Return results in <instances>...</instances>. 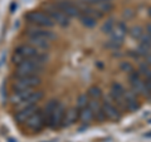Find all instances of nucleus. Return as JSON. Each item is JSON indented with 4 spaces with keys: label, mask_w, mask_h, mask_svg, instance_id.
I'll use <instances>...</instances> for the list:
<instances>
[{
    "label": "nucleus",
    "mask_w": 151,
    "mask_h": 142,
    "mask_svg": "<svg viewBox=\"0 0 151 142\" xmlns=\"http://www.w3.org/2000/svg\"><path fill=\"white\" fill-rule=\"evenodd\" d=\"M34 60L37 63H40V64H44L47 60H48V55L45 54L44 50H39L32 47L30 44H23V45H19L18 48L15 49L13 54V62L14 64H17L22 60Z\"/></svg>",
    "instance_id": "obj_1"
},
{
    "label": "nucleus",
    "mask_w": 151,
    "mask_h": 142,
    "mask_svg": "<svg viewBox=\"0 0 151 142\" xmlns=\"http://www.w3.org/2000/svg\"><path fill=\"white\" fill-rule=\"evenodd\" d=\"M64 106L62 103H59L55 99H52L47 103V106L44 108V118H45V125L49 127H59L62 126V121L64 117Z\"/></svg>",
    "instance_id": "obj_2"
},
{
    "label": "nucleus",
    "mask_w": 151,
    "mask_h": 142,
    "mask_svg": "<svg viewBox=\"0 0 151 142\" xmlns=\"http://www.w3.org/2000/svg\"><path fill=\"white\" fill-rule=\"evenodd\" d=\"M43 98V92L35 89H27V91L15 92L12 96V102L18 108H24L28 106L35 105L38 101Z\"/></svg>",
    "instance_id": "obj_3"
},
{
    "label": "nucleus",
    "mask_w": 151,
    "mask_h": 142,
    "mask_svg": "<svg viewBox=\"0 0 151 142\" xmlns=\"http://www.w3.org/2000/svg\"><path fill=\"white\" fill-rule=\"evenodd\" d=\"M43 72V64L37 63L34 60H22L17 63V70H15V77L20 75H39Z\"/></svg>",
    "instance_id": "obj_4"
},
{
    "label": "nucleus",
    "mask_w": 151,
    "mask_h": 142,
    "mask_svg": "<svg viewBox=\"0 0 151 142\" xmlns=\"http://www.w3.org/2000/svg\"><path fill=\"white\" fill-rule=\"evenodd\" d=\"M40 84L39 75H20L15 77V80L13 83V88L15 92L27 91V89H34Z\"/></svg>",
    "instance_id": "obj_5"
},
{
    "label": "nucleus",
    "mask_w": 151,
    "mask_h": 142,
    "mask_svg": "<svg viewBox=\"0 0 151 142\" xmlns=\"http://www.w3.org/2000/svg\"><path fill=\"white\" fill-rule=\"evenodd\" d=\"M27 20L34 27L39 28H52L54 25L53 20L48 16V14L43 11H30L29 14H27Z\"/></svg>",
    "instance_id": "obj_6"
},
{
    "label": "nucleus",
    "mask_w": 151,
    "mask_h": 142,
    "mask_svg": "<svg viewBox=\"0 0 151 142\" xmlns=\"http://www.w3.org/2000/svg\"><path fill=\"white\" fill-rule=\"evenodd\" d=\"M129 79H130L132 91H134L136 94H140V96L146 97V98H151V93L147 91V88H146V86H145V82L140 78L137 72H135V70L130 72Z\"/></svg>",
    "instance_id": "obj_7"
},
{
    "label": "nucleus",
    "mask_w": 151,
    "mask_h": 142,
    "mask_svg": "<svg viewBox=\"0 0 151 142\" xmlns=\"http://www.w3.org/2000/svg\"><path fill=\"white\" fill-rule=\"evenodd\" d=\"M48 16L53 20L54 24H58L60 27H68L69 25V16H67L63 11H60L55 5H47L45 11Z\"/></svg>",
    "instance_id": "obj_8"
},
{
    "label": "nucleus",
    "mask_w": 151,
    "mask_h": 142,
    "mask_svg": "<svg viewBox=\"0 0 151 142\" xmlns=\"http://www.w3.org/2000/svg\"><path fill=\"white\" fill-rule=\"evenodd\" d=\"M27 35L30 39H40L45 42H50L55 39V34L48 30L47 28H39V27H32L27 30Z\"/></svg>",
    "instance_id": "obj_9"
},
{
    "label": "nucleus",
    "mask_w": 151,
    "mask_h": 142,
    "mask_svg": "<svg viewBox=\"0 0 151 142\" xmlns=\"http://www.w3.org/2000/svg\"><path fill=\"white\" fill-rule=\"evenodd\" d=\"M24 125L27 128H29L32 131H39L45 126V118H44V113L43 111L37 110L33 115L28 118L24 122Z\"/></svg>",
    "instance_id": "obj_10"
},
{
    "label": "nucleus",
    "mask_w": 151,
    "mask_h": 142,
    "mask_svg": "<svg viewBox=\"0 0 151 142\" xmlns=\"http://www.w3.org/2000/svg\"><path fill=\"white\" fill-rule=\"evenodd\" d=\"M54 5L69 18H79L82 15L81 9L77 5H74L72 1H69V0H58Z\"/></svg>",
    "instance_id": "obj_11"
},
{
    "label": "nucleus",
    "mask_w": 151,
    "mask_h": 142,
    "mask_svg": "<svg viewBox=\"0 0 151 142\" xmlns=\"http://www.w3.org/2000/svg\"><path fill=\"white\" fill-rule=\"evenodd\" d=\"M102 110H103V113H105L106 118L108 120H112V121H119L121 118V113L117 108L112 105L111 101H105L102 105Z\"/></svg>",
    "instance_id": "obj_12"
},
{
    "label": "nucleus",
    "mask_w": 151,
    "mask_h": 142,
    "mask_svg": "<svg viewBox=\"0 0 151 142\" xmlns=\"http://www.w3.org/2000/svg\"><path fill=\"white\" fill-rule=\"evenodd\" d=\"M38 110L35 105L33 106H28V107H24V108H19L18 112L15 113V120L18 121V123H24V122L29 118L33 113Z\"/></svg>",
    "instance_id": "obj_13"
},
{
    "label": "nucleus",
    "mask_w": 151,
    "mask_h": 142,
    "mask_svg": "<svg viewBox=\"0 0 151 142\" xmlns=\"http://www.w3.org/2000/svg\"><path fill=\"white\" fill-rule=\"evenodd\" d=\"M125 101H126V107L127 110L131 112H135L140 108V103L137 102L136 98V93L134 91H125Z\"/></svg>",
    "instance_id": "obj_14"
},
{
    "label": "nucleus",
    "mask_w": 151,
    "mask_h": 142,
    "mask_svg": "<svg viewBox=\"0 0 151 142\" xmlns=\"http://www.w3.org/2000/svg\"><path fill=\"white\" fill-rule=\"evenodd\" d=\"M111 39H116V40H121L124 42V38L125 35L127 34V27L125 23H117V24H115V27H113V29L111 30Z\"/></svg>",
    "instance_id": "obj_15"
},
{
    "label": "nucleus",
    "mask_w": 151,
    "mask_h": 142,
    "mask_svg": "<svg viewBox=\"0 0 151 142\" xmlns=\"http://www.w3.org/2000/svg\"><path fill=\"white\" fill-rule=\"evenodd\" d=\"M88 107L92 110L93 116L96 117L100 122H103V121L106 120V116H105V113H103L102 106L100 105L98 99H93V98H92V101H88Z\"/></svg>",
    "instance_id": "obj_16"
},
{
    "label": "nucleus",
    "mask_w": 151,
    "mask_h": 142,
    "mask_svg": "<svg viewBox=\"0 0 151 142\" xmlns=\"http://www.w3.org/2000/svg\"><path fill=\"white\" fill-rule=\"evenodd\" d=\"M78 120V108H70V110L64 112V117L62 121V126L68 127L73 125L76 121Z\"/></svg>",
    "instance_id": "obj_17"
},
{
    "label": "nucleus",
    "mask_w": 151,
    "mask_h": 142,
    "mask_svg": "<svg viewBox=\"0 0 151 142\" xmlns=\"http://www.w3.org/2000/svg\"><path fill=\"white\" fill-rule=\"evenodd\" d=\"M78 118L82 122H84V123H88V122H91L93 120L94 116H93L92 110L87 106V107H83L81 110H78Z\"/></svg>",
    "instance_id": "obj_18"
},
{
    "label": "nucleus",
    "mask_w": 151,
    "mask_h": 142,
    "mask_svg": "<svg viewBox=\"0 0 151 142\" xmlns=\"http://www.w3.org/2000/svg\"><path fill=\"white\" fill-rule=\"evenodd\" d=\"M82 11H83V14L84 15H88V16H92V18H94V19H100V18H102L103 16V14L102 13H100L97 10V9H94L93 6L92 8H89V6H82Z\"/></svg>",
    "instance_id": "obj_19"
},
{
    "label": "nucleus",
    "mask_w": 151,
    "mask_h": 142,
    "mask_svg": "<svg viewBox=\"0 0 151 142\" xmlns=\"http://www.w3.org/2000/svg\"><path fill=\"white\" fill-rule=\"evenodd\" d=\"M94 9H97L100 13L102 14H106V13H110L113 8V4L111 1H103V3H98L96 5H92Z\"/></svg>",
    "instance_id": "obj_20"
},
{
    "label": "nucleus",
    "mask_w": 151,
    "mask_h": 142,
    "mask_svg": "<svg viewBox=\"0 0 151 142\" xmlns=\"http://www.w3.org/2000/svg\"><path fill=\"white\" fill-rule=\"evenodd\" d=\"M79 19H81V23L86 28H94L97 25V19H94L92 16H88V15H84V14H82V15L79 16Z\"/></svg>",
    "instance_id": "obj_21"
},
{
    "label": "nucleus",
    "mask_w": 151,
    "mask_h": 142,
    "mask_svg": "<svg viewBox=\"0 0 151 142\" xmlns=\"http://www.w3.org/2000/svg\"><path fill=\"white\" fill-rule=\"evenodd\" d=\"M122 44H124V42H121V40H116V39H110L107 42V43L105 44L107 48H110V49H112V50H119L121 47H122Z\"/></svg>",
    "instance_id": "obj_22"
},
{
    "label": "nucleus",
    "mask_w": 151,
    "mask_h": 142,
    "mask_svg": "<svg viewBox=\"0 0 151 142\" xmlns=\"http://www.w3.org/2000/svg\"><path fill=\"white\" fill-rule=\"evenodd\" d=\"M130 34L132 38H135V39H140L144 34V30L141 27H132L131 30H130Z\"/></svg>",
    "instance_id": "obj_23"
},
{
    "label": "nucleus",
    "mask_w": 151,
    "mask_h": 142,
    "mask_svg": "<svg viewBox=\"0 0 151 142\" xmlns=\"http://www.w3.org/2000/svg\"><path fill=\"white\" fill-rule=\"evenodd\" d=\"M113 27H115V20H113V19H108V20L105 22V24L102 25L101 30L103 33H111V30L113 29Z\"/></svg>",
    "instance_id": "obj_24"
},
{
    "label": "nucleus",
    "mask_w": 151,
    "mask_h": 142,
    "mask_svg": "<svg viewBox=\"0 0 151 142\" xmlns=\"http://www.w3.org/2000/svg\"><path fill=\"white\" fill-rule=\"evenodd\" d=\"M88 94H89V96H91L93 99H98V98L102 96V92H101V89L98 88V87H92V88H89Z\"/></svg>",
    "instance_id": "obj_25"
},
{
    "label": "nucleus",
    "mask_w": 151,
    "mask_h": 142,
    "mask_svg": "<svg viewBox=\"0 0 151 142\" xmlns=\"http://www.w3.org/2000/svg\"><path fill=\"white\" fill-rule=\"evenodd\" d=\"M87 106H88V97L86 96V94L79 96L78 102H77V108H78V110H81V108L87 107Z\"/></svg>",
    "instance_id": "obj_26"
},
{
    "label": "nucleus",
    "mask_w": 151,
    "mask_h": 142,
    "mask_svg": "<svg viewBox=\"0 0 151 142\" xmlns=\"http://www.w3.org/2000/svg\"><path fill=\"white\" fill-rule=\"evenodd\" d=\"M140 73L144 74L146 77V79H151V69L146 64H141L140 65Z\"/></svg>",
    "instance_id": "obj_27"
},
{
    "label": "nucleus",
    "mask_w": 151,
    "mask_h": 142,
    "mask_svg": "<svg viewBox=\"0 0 151 142\" xmlns=\"http://www.w3.org/2000/svg\"><path fill=\"white\" fill-rule=\"evenodd\" d=\"M81 3L86 4V5H96L98 3H103V1H111V0H79Z\"/></svg>",
    "instance_id": "obj_28"
},
{
    "label": "nucleus",
    "mask_w": 151,
    "mask_h": 142,
    "mask_svg": "<svg viewBox=\"0 0 151 142\" xmlns=\"http://www.w3.org/2000/svg\"><path fill=\"white\" fill-rule=\"evenodd\" d=\"M121 69L122 70H125V72H132V70H134V68H132V65L129 63V62H124L121 64Z\"/></svg>",
    "instance_id": "obj_29"
},
{
    "label": "nucleus",
    "mask_w": 151,
    "mask_h": 142,
    "mask_svg": "<svg viewBox=\"0 0 151 142\" xmlns=\"http://www.w3.org/2000/svg\"><path fill=\"white\" fill-rule=\"evenodd\" d=\"M145 58H146V63H149V64H151V50L147 54L145 55Z\"/></svg>",
    "instance_id": "obj_30"
},
{
    "label": "nucleus",
    "mask_w": 151,
    "mask_h": 142,
    "mask_svg": "<svg viewBox=\"0 0 151 142\" xmlns=\"http://www.w3.org/2000/svg\"><path fill=\"white\" fill-rule=\"evenodd\" d=\"M146 30H147V34L151 37V23H150V24L146 25Z\"/></svg>",
    "instance_id": "obj_31"
},
{
    "label": "nucleus",
    "mask_w": 151,
    "mask_h": 142,
    "mask_svg": "<svg viewBox=\"0 0 151 142\" xmlns=\"http://www.w3.org/2000/svg\"><path fill=\"white\" fill-rule=\"evenodd\" d=\"M145 137H151V132H149V133H146Z\"/></svg>",
    "instance_id": "obj_32"
},
{
    "label": "nucleus",
    "mask_w": 151,
    "mask_h": 142,
    "mask_svg": "<svg viewBox=\"0 0 151 142\" xmlns=\"http://www.w3.org/2000/svg\"><path fill=\"white\" fill-rule=\"evenodd\" d=\"M149 14H150V16H151V6L149 8Z\"/></svg>",
    "instance_id": "obj_33"
}]
</instances>
